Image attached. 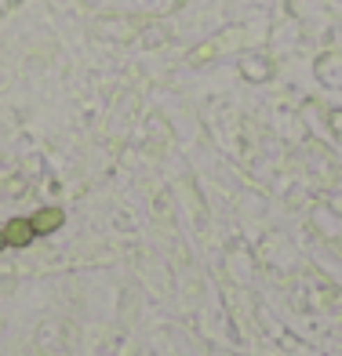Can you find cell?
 Masks as SVG:
<instances>
[{
    "label": "cell",
    "instance_id": "obj_1",
    "mask_svg": "<svg viewBox=\"0 0 342 356\" xmlns=\"http://www.w3.org/2000/svg\"><path fill=\"white\" fill-rule=\"evenodd\" d=\"M62 222H66L62 207H40V211L29 215V225H33L37 236H52L55 229H62Z\"/></svg>",
    "mask_w": 342,
    "mask_h": 356
},
{
    "label": "cell",
    "instance_id": "obj_2",
    "mask_svg": "<svg viewBox=\"0 0 342 356\" xmlns=\"http://www.w3.org/2000/svg\"><path fill=\"white\" fill-rule=\"evenodd\" d=\"M0 233H4L8 248H29V244H33V236H37L33 225H29V218H11Z\"/></svg>",
    "mask_w": 342,
    "mask_h": 356
},
{
    "label": "cell",
    "instance_id": "obj_3",
    "mask_svg": "<svg viewBox=\"0 0 342 356\" xmlns=\"http://www.w3.org/2000/svg\"><path fill=\"white\" fill-rule=\"evenodd\" d=\"M8 248V240H4V233H0V251H4Z\"/></svg>",
    "mask_w": 342,
    "mask_h": 356
}]
</instances>
